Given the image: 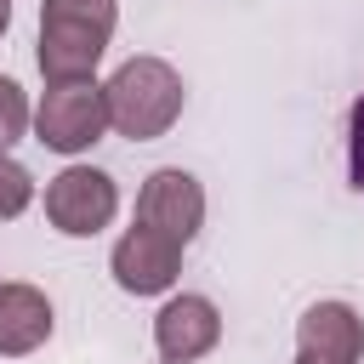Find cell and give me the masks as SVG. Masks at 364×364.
Masks as SVG:
<instances>
[{"label":"cell","mask_w":364,"mask_h":364,"mask_svg":"<svg viewBox=\"0 0 364 364\" xmlns=\"http://www.w3.org/2000/svg\"><path fill=\"white\" fill-rule=\"evenodd\" d=\"M102 102H108V131H119L131 142H154L182 119L188 91H182V74L165 57H125L108 74Z\"/></svg>","instance_id":"6da1fadb"},{"label":"cell","mask_w":364,"mask_h":364,"mask_svg":"<svg viewBox=\"0 0 364 364\" xmlns=\"http://www.w3.org/2000/svg\"><path fill=\"white\" fill-rule=\"evenodd\" d=\"M119 23V0H40V74L91 80Z\"/></svg>","instance_id":"7a4b0ae2"},{"label":"cell","mask_w":364,"mask_h":364,"mask_svg":"<svg viewBox=\"0 0 364 364\" xmlns=\"http://www.w3.org/2000/svg\"><path fill=\"white\" fill-rule=\"evenodd\" d=\"M108 131V102L97 80H51L34 108V136L51 154H85Z\"/></svg>","instance_id":"3957f363"},{"label":"cell","mask_w":364,"mask_h":364,"mask_svg":"<svg viewBox=\"0 0 364 364\" xmlns=\"http://www.w3.org/2000/svg\"><path fill=\"white\" fill-rule=\"evenodd\" d=\"M119 210V188L108 171L97 165H63L51 182H46V222L68 239H91L114 222Z\"/></svg>","instance_id":"277c9868"},{"label":"cell","mask_w":364,"mask_h":364,"mask_svg":"<svg viewBox=\"0 0 364 364\" xmlns=\"http://www.w3.org/2000/svg\"><path fill=\"white\" fill-rule=\"evenodd\" d=\"M136 222L165 233V239H176L188 250L193 233L205 228V188H199V176L182 171V165H159L142 182V193H136Z\"/></svg>","instance_id":"5b68a950"},{"label":"cell","mask_w":364,"mask_h":364,"mask_svg":"<svg viewBox=\"0 0 364 364\" xmlns=\"http://www.w3.org/2000/svg\"><path fill=\"white\" fill-rule=\"evenodd\" d=\"M108 273H114V284L125 296H165L176 284V273H182V245L142 228V222H131L119 233L114 256H108Z\"/></svg>","instance_id":"8992f818"},{"label":"cell","mask_w":364,"mask_h":364,"mask_svg":"<svg viewBox=\"0 0 364 364\" xmlns=\"http://www.w3.org/2000/svg\"><path fill=\"white\" fill-rule=\"evenodd\" d=\"M216 341H222V313H216V301L199 296V290H182V296H171V301L154 313V347H159L165 364H193V358H205Z\"/></svg>","instance_id":"52a82bcc"},{"label":"cell","mask_w":364,"mask_h":364,"mask_svg":"<svg viewBox=\"0 0 364 364\" xmlns=\"http://www.w3.org/2000/svg\"><path fill=\"white\" fill-rule=\"evenodd\" d=\"M296 347L318 353L330 364H358L364 358V318L353 301H313L296 318Z\"/></svg>","instance_id":"ba28073f"},{"label":"cell","mask_w":364,"mask_h":364,"mask_svg":"<svg viewBox=\"0 0 364 364\" xmlns=\"http://www.w3.org/2000/svg\"><path fill=\"white\" fill-rule=\"evenodd\" d=\"M51 324H57V313L40 284H23V279L0 284V358H23V353L46 347Z\"/></svg>","instance_id":"9c48e42d"},{"label":"cell","mask_w":364,"mask_h":364,"mask_svg":"<svg viewBox=\"0 0 364 364\" xmlns=\"http://www.w3.org/2000/svg\"><path fill=\"white\" fill-rule=\"evenodd\" d=\"M28 125H34V108H28L23 85H17L11 74H0V154H6V148H17Z\"/></svg>","instance_id":"30bf717a"},{"label":"cell","mask_w":364,"mask_h":364,"mask_svg":"<svg viewBox=\"0 0 364 364\" xmlns=\"http://www.w3.org/2000/svg\"><path fill=\"white\" fill-rule=\"evenodd\" d=\"M28 199H34V176H28L11 154H0V222L23 216V210H28Z\"/></svg>","instance_id":"8fae6325"},{"label":"cell","mask_w":364,"mask_h":364,"mask_svg":"<svg viewBox=\"0 0 364 364\" xmlns=\"http://www.w3.org/2000/svg\"><path fill=\"white\" fill-rule=\"evenodd\" d=\"M347 171H353V188L364 193V97L347 114Z\"/></svg>","instance_id":"7c38bea8"},{"label":"cell","mask_w":364,"mask_h":364,"mask_svg":"<svg viewBox=\"0 0 364 364\" xmlns=\"http://www.w3.org/2000/svg\"><path fill=\"white\" fill-rule=\"evenodd\" d=\"M290 364H330V358H318V353H301V347H296V358H290Z\"/></svg>","instance_id":"4fadbf2b"},{"label":"cell","mask_w":364,"mask_h":364,"mask_svg":"<svg viewBox=\"0 0 364 364\" xmlns=\"http://www.w3.org/2000/svg\"><path fill=\"white\" fill-rule=\"evenodd\" d=\"M6 28H11V6L0 0V34H6Z\"/></svg>","instance_id":"5bb4252c"},{"label":"cell","mask_w":364,"mask_h":364,"mask_svg":"<svg viewBox=\"0 0 364 364\" xmlns=\"http://www.w3.org/2000/svg\"><path fill=\"white\" fill-rule=\"evenodd\" d=\"M6 6H11V0H6Z\"/></svg>","instance_id":"9a60e30c"}]
</instances>
